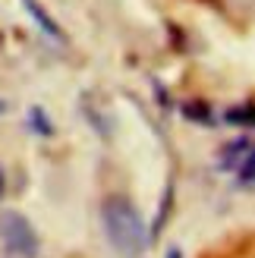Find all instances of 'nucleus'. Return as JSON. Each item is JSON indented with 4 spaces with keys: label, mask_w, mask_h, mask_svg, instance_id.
Here are the masks:
<instances>
[{
    "label": "nucleus",
    "mask_w": 255,
    "mask_h": 258,
    "mask_svg": "<svg viewBox=\"0 0 255 258\" xmlns=\"http://www.w3.org/2000/svg\"><path fill=\"white\" fill-rule=\"evenodd\" d=\"M101 224H104L107 242L123 258H139V252L148 242V233H145L142 214L136 211V205L130 199H123V196L104 199V205H101Z\"/></svg>",
    "instance_id": "obj_1"
},
{
    "label": "nucleus",
    "mask_w": 255,
    "mask_h": 258,
    "mask_svg": "<svg viewBox=\"0 0 255 258\" xmlns=\"http://www.w3.org/2000/svg\"><path fill=\"white\" fill-rule=\"evenodd\" d=\"M0 239H4L7 252L19 255V258H35L38 246H41L32 221L22 211H13V208L0 214Z\"/></svg>",
    "instance_id": "obj_2"
},
{
    "label": "nucleus",
    "mask_w": 255,
    "mask_h": 258,
    "mask_svg": "<svg viewBox=\"0 0 255 258\" xmlns=\"http://www.w3.org/2000/svg\"><path fill=\"white\" fill-rule=\"evenodd\" d=\"M22 7H25V13H29V16L35 19V25L38 29H41L47 38H54V41H63V29L57 25V19L50 16V13L38 4V0H22Z\"/></svg>",
    "instance_id": "obj_3"
},
{
    "label": "nucleus",
    "mask_w": 255,
    "mask_h": 258,
    "mask_svg": "<svg viewBox=\"0 0 255 258\" xmlns=\"http://www.w3.org/2000/svg\"><path fill=\"white\" fill-rule=\"evenodd\" d=\"M249 148H252L249 136H236L233 142H227V145H224V154L218 158V167H221V170H233V167L246 158V151H249Z\"/></svg>",
    "instance_id": "obj_4"
},
{
    "label": "nucleus",
    "mask_w": 255,
    "mask_h": 258,
    "mask_svg": "<svg viewBox=\"0 0 255 258\" xmlns=\"http://www.w3.org/2000/svg\"><path fill=\"white\" fill-rule=\"evenodd\" d=\"M180 113H183L186 120L202 123V126H211L214 123V113H211V107L205 104V101H186V104L180 107Z\"/></svg>",
    "instance_id": "obj_5"
},
{
    "label": "nucleus",
    "mask_w": 255,
    "mask_h": 258,
    "mask_svg": "<svg viewBox=\"0 0 255 258\" xmlns=\"http://www.w3.org/2000/svg\"><path fill=\"white\" fill-rule=\"evenodd\" d=\"M224 120L230 126H255V104H239V107H227Z\"/></svg>",
    "instance_id": "obj_6"
},
{
    "label": "nucleus",
    "mask_w": 255,
    "mask_h": 258,
    "mask_svg": "<svg viewBox=\"0 0 255 258\" xmlns=\"http://www.w3.org/2000/svg\"><path fill=\"white\" fill-rule=\"evenodd\" d=\"M29 129H32L35 136H44V139L54 136V123H50V117H47L41 107H32L29 110Z\"/></svg>",
    "instance_id": "obj_7"
},
{
    "label": "nucleus",
    "mask_w": 255,
    "mask_h": 258,
    "mask_svg": "<svg viewBox=\"0 0 255 258\" xmlns=\"http://www.w3.org/2000/svg\"><path fill=\"white\" fill-rule=\"evenodd\" d=\"M236 173H239V186H255V145L246 151V158L236 164Z\"/></svg>",
    "instance_id": "obj_8"
},
{
    "label": "nucleus",
    "mask_w": 255,
    "mask_h": 258,
    "mask_svg": "<svg viewBox=\"0 0 255 258\" xmlns=\"http://www.w3.org/2000/svg\"><path fill=\"white\" fill-rule=\"evenodd\" d=\"M170 196H173V189L167 186V192H164V199H161V208H158L155 230H151V239H158V233H161V224H164V217H167V211H170Z\"/></svg>",
    "instance_id": "obj_9"
},
{
    "label": "nucleus",
    "mask_w": 255,
    "mask_h": 258,
    "mask_svg": "<svg viewBox=\"0 0 255 258\" xmlns=\"http://www.w3.org/2000/svg\"><path fill=\"white\" fill-rule=\"evenodd\" d=\"M164 258H183V252L176 249V246H170V249H167V255H164Z\"/></svg>",
    "instance_id": "obj_10"
},
{
    "label": "nucleus",
    "mask_w": 255,
    "mask_h": 258,
    "mask_svg": "<svg viewBox=\"0 0 255 258\" xmlns=\"http://www.w3.org/2000/svg\"><path fill=\"white\" fill-rule=\"evenodd\" d=\"M4 186H7V179H4V167H0V196H4Z\"/></svg>",
    "instance_id": "obj_11"
},
{
    "label": "nucleus",
    "mask_w": 255,
    "mask_h": 258,
    "mask_svg": "<svg viewBox=\"0 0 255 258\" xmlns=\"http://www.w3.org/2000/svg\"><path fill=\"white\" fill-rule=\"evenodd\" d=\"M7 110V101H0V113H4Z\"/></svg>",
    "instance_id": "obj_12"
}]
</instances>
